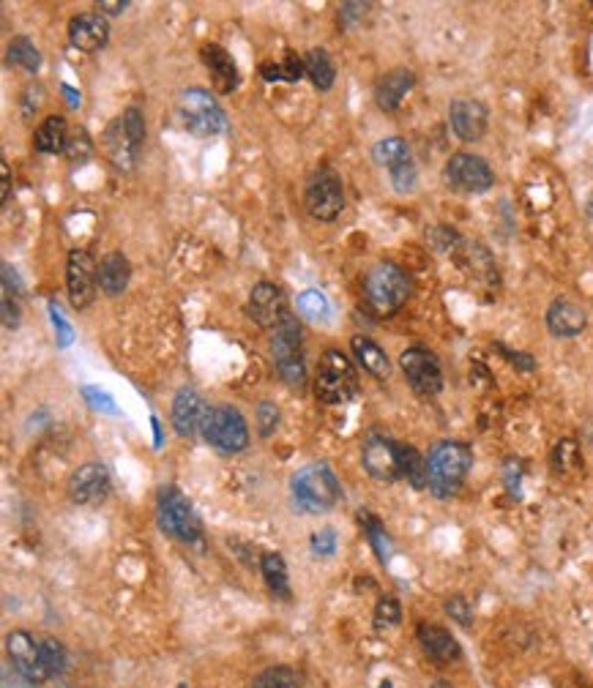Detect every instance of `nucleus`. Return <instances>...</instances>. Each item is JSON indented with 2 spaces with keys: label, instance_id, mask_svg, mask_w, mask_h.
I'll return each mask as SVG.
<instances>
[{
  "label": "nucleus",
  "instance_id": "nucleus-23",
  "mask_svg": "<svg viewBox=\"0 0 593 688\" xmlns=\"http://www.w3.org/2000/svg\"><path fill=\"white\" fill-rule=\"evenodd\" d=\"M416 85V74L410 69H391L389 74H383L375 85V104L383 112L399 110L402 99L413 91Z\"/></svg>",
  "mask_w": 593,
  "mask_h": 688
},
{
  "label": "nucleus",
  "instance_id": "nucleus-56",
  "mask_svg": "<svg viewBox=\"0 0 593 688\" xmlns=\"http://www.w3.org/2000/svg\"><path fill=\"white\" fill-rule=\"evenodd\" d=\"M380 688H394V686H391L389 680H383V683H380Z\"/></svg>",
  "mask_w": 593,
  "mask_h": 688
},
{
  "label": "nucleus",
  "instance_id": "nucleus-2",
  "mask_svg": "<svg viewBox=\"0 0 593 688\" xmlns=\"http://www.w3.org/2000/svg\"><path fill=\"white\" fill-rule=\"evenodd\" d=\"M410 293H413V282H410L408 271L389 260L372 265L364 276V301L378 317L397 314L408 304Z\"/></svg>",
  "mask_w": 593,
  "mask_h": 688
},
{
  "label": "nucleus",
  "instance_id": "nucleus-49",
  "mask_svg": "<svg viewBox=\"0 0 593 688\" xmlns=\"http://www.w3.org/2000/svg\"><path fill=\"white\" fill-rule=\"evenodd\" d=\"M495 350L498 353H503L509 361H512L517 369H522V372H533L536 369V361H533V355H528V353H514V350H509L506 344H495Z\"/></svg>",
  "mask_w": 593,
  "mask_h": 688
},
{
  "label": "nucleus",
  "instance_id": "nucleus-7",
  "mask_svg": "<svg viewBox=\"0 0 593 688\" xmlns=\"http://www.w3.org/2000/svg\"><path fill=\"white\" fill-rule=\"evenodd\" d=\"M156 514H159V527L178 541L195 544L203 536V522H200L195 506L178 486H164L159 492Z\"/></svg>",
  "mask_w": 593,
  "mask_h": 688
},
{
  "label": "nucleus",
  "instance_id": "nucleus-45",
  "mask_svg": "<svg viewBox=\"0 0 593 688\" xmlns=\"http://www.w3.org/2000/svg\"><path fill=\"white\" fill-rule=\"evenodd\" d=\"M50 317H52V325H55V334H58L61 347H69V344L74 342V331H72V325L66 323V317H63L55 301H50Z\"/></svg>",
  "mask_w": 593,
  "mask_h": 688
},
{
  "label": "nucleus",
  "instance_id": "nucleus-46",
  "mask_svg": "<svg viewBox=\"0 0 593 688\" xmlns=\"http://www.w3.org/2000/svg\"><path fill=\"white\" fill-rule=\"evenodd\" d=\"M367 11L369 3H342V6H339V22H342V28H353L358 20H364Z\"/></svg>",
  "mask_w": 593,
  "mask_h": 688
},
{
  "label": "nucleus",
  "instance_id": "nucleus-24",
  "mask_svg": "<svg viewBox=\"0 0 593 688\" xmlns=\"http://www.w3.org/2000/svg\"><path fill=\"white\" fill-rule=\"evenodd\" d=\"M132 282V263L123 257L121 252L104 254L102 263H99V287H102L104 295H121Z\"/></svg>",
  "mask_w": 593,
  "mask_h": 688
},
{
  "label": "nucleus",
  "instance_id": "nucleus-21",
  "mask_svg": "<svg viewBox=\"0 0 593 688\" xmlns=\"http://www.w3.org/2000/svg\"><path fill=\"white\" fill-rule=\"evenodd\" d=\"M416 637H419L421 650L435 664H454V661H460L462 648L457 645V639L451 637L449 628L435 626V623H419Z\"/></svg>",
  "mask_w": 593,
  "mask_h": 688
},
{
  "label": "nucleus",
  "instance_id": "nucleus-32",
  "mask_svg": "<svg viewBox=\"0 0 593 688\" xmlns=\"http://www.w3.org/2000/svg\"><path fill=\"white\" fill-rule=\"evenodd\" d=\"M6 55H9V63L22 66L28 74H36V71L41 69V52L36 50V44H33L28 36H17V39H11Z\"/></svg>",
  "mask_w": 593,
  "mask_h": 688
},
{
  "label": "nucleus",
  "instance_id": "nucleus-51",
  "mask_svg": "<svg viewBox=\"0 0 593 688\" xmlns=\"http://www.w3.org/2000/svg\"><path fill=\"white\" fill-rule=\"evenodd\" d=\"M96 9L107 11V14H123V11L129 9V0H115V3H110V0H102V3H96Z\"/></svg>",
  "mask_w": 593,
  "mask_h": 688
},
{
  "label": "nucleus",
  "instance_id": "nucleus-29",
  "mask_svg": "<svg viewBox=\"0 0 593 688\" xmlns=\"http://www.w3.org/2000/svg\"><path fill=\"white\" fill-rule=\"evenodd\" d=\"M260 571L266 577V585L271 587V593H277L279 598H290V574H287L285 557L279 552H266L260 557Z\"/></svg>",
  "mask_w": 593,
  "mask_h": 688
},
{
  "label": "nucleus",
  "instance_id": "nucleus-19",
  "mask_svg": "<svg viewBox=\"0 0 593 688\" xmlns=\"http://www.w3.org/2000/svg\"><path fill=\"white\" fill-rule=\"evenodd\" d=\"M69 44L80 52H99L110 39V25L102 14H77L69 20Z\"/></svg>",
  "mask_w": 593,
  "mask_h": 688
},
{
  "label": "nucleus",
  "instance_id": "nucleus-39",
  "mask_svg": "<svg viewBox=\"0 0 593 688\" xmlns=\"http://www.w3.org/2000/svg\"><path fill=\"white\" fill-rule=\"evenodd\" d=\"M391 183H394V192L397 194H410L413 189H416V183H419V170H416V164L408 162L402 164V167H397V170H391Z\"/></svg>",
  "mask_w": 593,
  "mask_h": 688
},
{
  "label": "nucleus",
  "instance_id": "nucleus-35",
  "mask_svg": "<svg viewBox=\"0 0 593 688\" xmlns=\"http://www.w3.org/2000/svg\"><path fill=\"white\" fill-rule=\"evenodd\" d=\"M41 658H44L47 678H58V675L66 672V650L55 637L41 639Z\"/></svg>",
  "mask_w": 593,
  "mask_h": 688
},
{
  "label": "nucleus",
  "instance_id": "nucleus-9",
  "mask_svg": "<svg viewBox=\"0 0 593 688\" xmlns=\"http://www.w3.org/2000/svg\"><path fill=\"white\" fill-rule=\"evenodd\" d=\"M304 203H307L309 216L317 222L339 219V213L345 211V183L337 175V170L320 167V170L312 172V178L307 181Z\"/></svg>",
  "mask_w": 593,
  "mask_h": 688
},
{
  "label": "nucleus",
  "instance_id": "nucleus-11",
  "mask_svg": "<svg viewBox=\"0 0 593 688\" xmlns=\"http://www.w3.org/2000/svg\"><path fill=\"white\" fill-rule=\"evenodd\" d=\"M66 290H69V301L77 312L88 309L96 301V290H99V265L85 249H72L69 260H66Z\"/></svg>",
  "mask_w": 593,
  "mask_h": 688
},
{
  "label": "nucleus",
  "instance_id": "nucleus-1",
  "mask_svg": "<svg viewBox=\"0 0 593 688\" xmlns=\"http://www.w3.org/2000/svg\"><path fill=\"white\" fill-rule=\"evenodd\" d=\"M473 454L471 448L460 440H440L427 456V489L435 497H451L460 492L465 478L471 473Z\"/></svg>",
  "mask_w": 593,
  "mask_h": 688
},
{
  "label": "nucleus",
  "instance_id": "nucleus-40",
  "mask_svg": "<svg viewBox=\"0 0 593 688\" xmlns=\"http://www.w3.org/2000/svg\"><path fill=\"white\" fill-rule=\"evenodd\" d=\"M279 421H282V415H279L274 402H260V405H257V426H260V435H274L279 429Z\"/></svg>",
  "mask_w": 593,
  "mask_h": 688
},
{
  "label": "nucleus",
  "instance_id": "nucleus-20",
  "mask_svg": "<svg viewBox=\"0 0 593 688\" xmlns=\"http://www.w3.org/2000/svg\"><path fill=\"white\" fill-rule=\"evenodd\" d=\"M200 58H203L205 69L211 74V82H214L216 93H233L241 82V74H238V66L233 61V55L222 47V44H205L200 50Z\"/></svg>",
  "mask_w": 593,
  "mask_h": 688
},
{
  "label": "nucleus",
  "instance_id": "nucleus-33",
  "mask_svg": "<svg viewBox=\"0 0 593 688\" xmlns=\"http://www.w3.org/2000/svg\"><path fill=\"white\" fill-rule=\"evenodd\" d=\"M255 688H307L304 678L290 667H268L255 680Z\"/></svg>",
  "mask_w": 593,
  "mask_h": 688
},
{
  "label": "nucleus",
  "instance_id": "nucleus-12",
  "mask_svg": "<svg viewBox=\"0 0 593 688\" xmlns=\"http://www.w3.org/2000/svg\"><path fill=\"white\" fill-rule=\"evenodd\" d=\"M399 366L408 377L410 388L419 396H438L443 391V369L438 355L427 347H408L399 355Z\"/></svg>",
  "mask_w": 593,
  "mask_h": 688
},
{
  "label": "nucleus",
  "instance_id": "nucleus-27",
  "mask_svg": "<svg viewBox=\"0 0 593 688\" xmlns=\"http://www.w3.org/2000/svg\"><path fill=\"white\" fill-rule=\"evenodd\" d=\"M304 63H307V77L312 80L317 91H331L334 88V80H337V66L331 61V55L326 50H309L304 55Z\"/></svg>",
  "mask_w": 593,
  "mask_h": 688
},
{
  "label": "nucleus",
  "instance_id": "nucleus-13",
  "mask_svg": "<svg viewBox=\"0 0 593 688\" xmlns=\"http://www.w3.org/2000/svg\"><path fill=\"white\" fill-rule=\"evenodd\" d=\"M246 314L252 317V323H257L266 331H277L279 325L290 317L287 309V295L282 287L274 282H257L249 293V304H246Z\"/></svg>",
  "mask_w": 593,
  "mask_h": 688
},
{
  "label": "nucleus",
  "instance_id": "nucleus-31",
  "mask_svg": "<svg viewBox=\"0 0 593 688\" xmlns=\"http://www.w3.org/2000/svg\"><path fill=\"white\" fill-rule=\"evenodd\" d=\"M361 525H364V530H367L369 544H372V549H375V555L380 557V563H389L391 552H394V544H391V538H389V533H386L383 522H380L378 516L369 514V511H361Z\"/></svg>",
  "mask_w": 593,
  "mask_h": 688
},
{
  "label": "nucleus",
  "instance_id": "nucleus-54",
  "mask_svg": "<svg viewBox=\"0 0 593 688\" xmlns=\"http://www.w3.org/2000/svg\"><path fill=\"white\" fill-rule=\"evenodd\" d=\"M0 172H3V194H0V203L6 205V203H9V194H11V172H9V164L3 162V167H0Z\"/></svg>",
  "mask_w": 593,
  "mask_h": 688
},
{
  "label": "nucleus",
  "instance_id": "nucleus-17",
  "mask_svg": "<svg viewBox=\"0 0 593 688\" xmlns=\"http://www.w3.org/2000/svg\"><path fill=\"white\" fill-rule=\"evenodd\" d=\"M451 132L462 142H479L490 126V112L476 99H454L449 107Z\"/></svg>",
  "mask_w": 593,
  "mask_h": 688
},
{
  "label": "nucleus",
  "instance_id": "nucleus-28",
  "mask_svg": "<svg viewBox=\"0 0 593 688\" xmlns=\"http://www.w3.org/2000/svg\"><path fill=\"white\" fill-rule=\"evenodd\" d=\"M372 159L375 164H380L383 170H397L402 164L413 162V153H410V145L402 137H386L380 140L375 148H372Z\"/></svg>",
  "mask_w": 593,
  "mask_h": 688
},
{
  "label": "nucleus",
  "instance_id": "nucleus-3",
  "mask_svg": "<svg viewBox=\"0 0 593 688\" xmlns=\"http://www.w3.org/2000/svg\"><path fill=\"white\" fill-rule=\"evenodd\" d=\"M290 492H293V503L298 511L326 514L339 503L342 486L328 465H307L290 478Z\"/></svg>",
  "mask_w": 593,
  "mask_h": 688
},
{
  "label": "nucleus",
  "instance_id": "nucleus-25",
  "mask_svg": "<svg viewBox=\"0 0 593 688\" xmlns=\"http://www.w3.org/2000/svg\"><path fill=\"white\" fill-rule=\"evenodd\" d=\"M66 142H69V126L61 115H47L39 123V129L33 132V148L39 153H47V156L66 153Z\"/></svg>",
  "mask_w": 593,
  "mask_h": 688
},
{
  "label": "nucleus",
  "instance_id": "nucleus-5",
  "mask_svg": "<svg viewBox=\"0 0 593 688\" xmlns=\"http://www.w3.org/2000/svg\"><path fill=\"white\" fill-rule=\"evenodd\" d=\"M145 145V118L140 107H126L123 115H118L107 132H104V151L115 164V170L132 172L140 151Z\"/></svg>",
  "mask_w": 593,
  "mask_h": 688
},
{
  "label": "nucleus",
  "instance_id": "nucleus-37",
  "mask_svg": "<svg viewBox=\"0 0 593 688\" xmlns=\"http://www.w3.org/2000/svg\"><path fill=\"white\" fill-rule=\"evenodd\" d=\"M553 467L555 473H561V476H566L574 467H580V448H577L574 440H561V443L555 446Z\"/></svg>",
  "mask_w": 593,
  "mask_h": 688
},
{
  "label": "nucleus",
  "instance_id": "nucleus-50",
  "mask_svg": "<svg viewBox=\"0 0 593 688\" xmlns=\"http://www.w3.org/2000/svg\"><path fill=\"white\" fill-rule=\"evenodd\" d=\"M41 99H44V91H41L39 85H28V91L22 96V115L31 118L33 112L41 107Z\"/></svg>",
  "mask_w": 593,
  "mask_h": 688
},
{
  "label": "nucleus",
  "instance_id": "nucleus-30",
  "mask_svg": "<svg viewBox=\"0 0 593 688\" xmlns=\"http://www.w3.org/2000/svg\"><path fill=\"white\" fill-rule=\"evenodd\" d=\"M399 465H402V478H408L413 489H427V462L413 446H399Z\"/></svg>",
  "mask_w": 593,
  "mask_h": 688
},
{
  "label": "nucleus",
  "instance_id": "nucleus-10",
  "mask_svg": "<svg viewBox=\"0 0 593 688\" xmlns=\"http://www.w3.org/2000/svg\"><path fill=\"white\" fill-rule=\"evenodd\" d=\"M446 183L454 192L462 194H484L495 186V172L487 164V159H481L476 153H454L446 162Z\"/></svg>",
  "mask_w": 593,
  "mask_h": 688
},
{
  "label": "nucleus",
  "instance_id": "nucleus-15",
  "mask_svg": "<svg viewBox=\"0 0 593 688\" xmlns=\"http://www.w3.org/2000/svg\"><path fill=\"white\" fill-rule=\"evenodd\" d=\"M399 446H402V443H397V440L380 435V432H372V435L364 440V448H361L364 470H367L375 481H397V478H402Z\"/></svg>",
  "mask_w": 593,
  "mask_h": 688
},
{
  "label": "nucleus",
  "instance_id": "nucleus-22",
  "mask_svg": "<svg viewBox=\"0 0 593 688\" xmlns=\"http://www.w3.org/2000/svg\"><path fill=\"white\" fill-rule=\"evenodd\" d=\"M585 325H588V314L583 306H577L569 298H555L547 309V328L558 339H572V336L583 334Z\"/></svg>",
  "mask_w": 593,
  "mask_h": 688
},
{
  "label": "nucleus",
  "instance_id": "nucleus-14",
  "mask_svg": "<svg viewBox=\"0 0 593 688\" xmlns=\"http://www.w3.org/2000/svg\"><path fill=\"white\" fill-rule=\"evenodd\" d=\"M110 470L102 462H85L74 470L66 484V492L77 506H102L110 497Z\"/></svg>",
  "mask_w": 593,
  "mask_h": 688
},
{
  "label": "nucleus",
  "instance_id": "nucleus-43",
  "mask_svg": "<svg viewBox=\"0 0 593 688\" xmlns=\"http://www.w3.org/2000/svg\"><path fill=\"white\" fill-rule=\"evenodd\" d=\"M282 69V82H298L304 74H307V63L298 58L296 52H285V58L279 63Z\"/></svg>",
  "mask_w": 593,
  "mask_h": 688
},
{
  "label": "nucleus",
  "instance_id": "nucleus-53",
  "mask_svg": "<svg viewBox=\"0 0 593 688\" xmlns=\"http://www.w3.org/2000/svg\"><path fill=\"white\" fill-rule=\"evenodd\" d=\"M260 74H263L268 82H282V69H279V63H263V66H260Z\"/></svg>",
  "mask_w": 593,
  "mask_h": 688
},
{
  "label": "nucleus",
  "instance_id": "nucleus-38",
  "mask_svg": "<svg viewBox=\"0 0 593 688\" xmlns=\"http://www.w3.org/2000/svg\"><path fill=\"white\" fill-rule=\"evenodd\" d=\"M399 620H402V607H399L397 598L394 596L380 598L378 607H375V628H378V631H386V628L399 626Z\"/></svg>",
  "mask_w": 593,
  "mask_h": 688
},
{
  "label": "nucleus",
  "instance_id": "nucleus-16",
  "mask_svg": "<svg viewBox=\"0 0 593 688\" xmlns=\"http://www.w3.org/2000/svg\"><path fill=\"white\" fill-rule=\"evenodd\" d=\"M6 653H9L11 667H17L22 675H28L31 680L41 683L47 678L44 669V658H41V639H36L28 631H11L6 637Z\"/></svg>",
  "mask_w": 593,
  "mask_h": 688
},
{
  "label": "nucleus",
  "instance_id": "nucleus-4",
  "mask_svg": "<svg viewBox=\"0 0 593 688\" xmlns=\"http://www.w3.org/2000/svg\"><path fill=\"white\" fill-rule=\"evenodd\" d=\"M358 394V372L342 350H326L315 375V396L320 405H348Z\"/></svg>",
  "mask_w": 593,
  "mask_h": 688
},
{
  "label": "nucleus",
  "instance_id": "nucleus-18",
  "mask_svg": "<svg viewBox=\"0 0 593 688\" xmlns=\"http://www.w3.org/2000/svg\"><path fill=\"white\" fill-rule=\"evenodd\" d=\"M211 405H205V399L197 394L195 388H181L173 399V426L181 437H192L203 432L205 418H208Z\"/></svg>",
  "mask_w": 593,
  "mask_h": 688
},
{
  "label": "nucleus",
  "instance_id": "nucleus-44",
  "mask_svg": "<svg viewBox=\"0 0 593 688\" xmlns=\"http://www.w3.org/2000/svg\"><path fill=\"white\" fill-rule=\"evenodd\" d=\"M312 552L320 557H331L334 552H337V533L331 530V527H326V530H320V533H315L312 536Z\"/></svg>",
  "mask_w": 593,
  "mask_h": 688
},
{
  "label": "nucleus",
  "instance_id": "nucleus-52",
  "mask_svg": "<svg viewBox=\"0 0 593 688\" xmlns=\"http://www.w3.org/2000/svg\"><path fill=\"white\" fill-rule=\"evenodd\" d=\"M61 93H63V99H66V104H69L72 110H80V104H82L80 91H74L72 85H61Z\"/></svg>",
  "mask_w": 593,
  "mask_h": 688
},
{
  "label": "nucleus",
  "instance_id": "nucleus-47",
  "mask_svg": "<svg viewBox=\"0 0 593 688\" xmlns=\"http://www.w3.org/2000/svg\"><path fill=\"white\" fill-rule=\"evenodd\" d=\"M3 325H6V331L20 328V304H17L14 293H6V290H3Z\"/></svg>",
  "mask_w": 593,
  "mask_h": 688
},
{
  "label": "nucleus",
  "instance_id": "nucleus-36",
  "mask_svg": "<svg viewBox=\"0 0 593 688\" xmlns=\"http://www.w3.org/2000/svg\"><path fill=\"white\" fill-rule=\"evenodd\" d=\"M93 156V140L85 129H74L69 132V142H66V159L72 164H85Z\"/></svg>",
  "mask_w": 593,
  "mask_h": 688
},
{
  "label": "nucleus",
  "instance_id": "nucleus-55",
  "mask_svg": "<svg viewBox=\"0 0 593 688\" xmlns=\"http://www.w3.org/2000/svg\"><path fill=\"white\" fill-rule=\"evenodd\" d=\"M430 688H451V683H449V680H435V683H432Z\"/></svg>",
  "mask_w": 593,
  "mask_h": 688
},
{
  "label": "nucleus",
  "instance_id": "nucleus-41",
  "mask_svg": "<svg viewBox=\"0 0 593 688\" xmlns=\"http://www.w3.org/2000/svg\"><path fill=\"white\" fill-rule=\"evenodd\" d=\"M82 396L88 399V405H91L93 410H104V413L118 415V407H115L113 396L104 394V391H99V388H93V385H82Z\"/></svg>",
  "mask_w": 593,
  "mask_h": 688
},
{
  "label": "nucleus",
  "instance_id": "nucleus-8",
  "mask_svg": "<svg viewBox=\"0 0 593 688\" xmlns=\"http://www.w3.org/2000/svg\"><path fill=\"white\" fill-rule=\"evenodd\" d=\"M205 443L216 448L219 454H241L249 446V426H246L241 410L233 405H216L208 410L203 424Z\"/></svg>",
  "mask_w": 593,
  "mask_h": 688
},
{
  "label": "nucleus",
  "instance_id": "nucleus-42",
  "mask_svg": "<svg viewBox=\"0 0 593 688\" xmlns=\"http://www.w3.org/2000/svg\"><path fill=\"white\" fill-rule=\"evenodd\" d=\"M446 612H449V618L457 620L460 626H471L473 609H471V601H468L465 596H451L449 601H446Z\"/></svg>",
  "mask_w": 593,
  "mask_h": 688
},
{
  "label": "nucleus",
  "instance_id": "nucleus-48",
  "mask_svg": "<svg viewBox=\"0 0 593 688\" xmlns=\"http://www.w3.org/2000/svg\"><path fill=\"white\" fill-rule=\"evenodd\" d=\"M3 688H36V680H31L28 675H22L17 667L6 664V667H3Z\"/></svg>",
  "mask_w": 593,
  "mask_h": 688
},
{
  "label": "nucleus",
  "instance_id": "nucleus-6",
  "mask_svg": "<svg viewBox=\"0 0 593 688\" xmlns=\"http://www.w3.org/2000/svg\"><path fill=\"white\" fill-rule=\"evenodd\" d=\"M178 115L195 137H219L230 129L222 104L205 88H186L178 96Z\"/></svg>",
  "mask_w": 593,
  "mask_h": 688
},
{
  "label": "nucleus",
  "instance_id": "nucleus-26",
  "mask_svg": "<svg viewBox=\"0 0 593 688\" xmlns=\"http://www.w3.org/2000/svg\"><path fill=\"white\" fill-rule=\"evenodd\" d=\"M350 350L356 355L358 364L364 366L372 377L386 380V377L391 375L389 355H386V350H383L378 342H372L369 336H353V339H350Z\"/></svg>",
  "mask_w": 593,
  "mask_h": 688
},
{
  "label": "nucleus",
  "instance_id": "nucleus-34",
  "mask_svg": "<svg viewBox=\"0 0 593 688\" xmlns=\"http://www.w3.org/2000/svg\"><path fill=\"white\" fill-rule=\"evenodd\" d=\"M298 312L304 314L307 320H312V323H326L331 306H328V298L320 290H304L298 295Z\"/></svg>",
  "mask_w": 593,
  "mask_h": 688
}]
</instances>
